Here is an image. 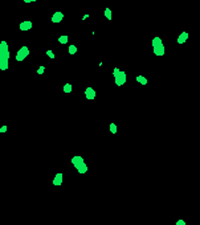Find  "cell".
<instances>
[{"mask_svg":"<svg viewBox=\"0 0 200 225\" xmlns=\"http://www.w3.org/2000/svg\"><path fill=\"white\" fill-rule=\"evenodd\" d=\"M0 56H3V57H7L9 58V49H8V44L7 41H1L0 42Z\"/></svg>","mask_w":200,"mask_h":225,"instance_id":"5b68a950","label":"cell"},{"mask_svg":"<svg viewBox=\"0 0 200 225\" xmlns=\"http://www.w3.org/2000/svg\"><path fill=\"white\" fill-rule=\"evenodd\" d=\"M199 1H200V0H199Z\"/></svg>","mask_w":200,"mask_h":225,"instance_id":"7402d4cb","label":"cell"},{"mask_svg":"<svg viewBox=\"0 0 200 225\" xmlns=\"http://www.w3.org/2000/svg\"><path fill=\"white\" fill-rule=\"evenodd\" d=\"M62 19H64V13L62 12H54L53 13V16H52V23H54V24H57V23H60V21H62Z\"/></svg>","mask_w":200,"mask_h":225,"instance_id":"ba28073f","label":"cell"},{"mask_svg":"<svg viewBox=\"0 0 200 225\" xmlns=\"http://www.w3.org/2000/svg\"><path fill=\"white\" fill-rule=\"evenodd\" d=\"M72 164L74 166V168L77 169L78 174H86V172H88V166H86V163H85L82 156H80V155L73 156Z\"/></svg>","mask_w":200,"mask_h":225,"instance_id":"6da1fadb","label":"cell"},{"mask_svg":"<svg viewBox=\"0 0 200 225\" xmlns=\"http://www.w3.org/2000/svg\"><path fill=\"white\" fill-rule=\"evenodd\" d=\"M176 225H186V221H184V220H178V221H176Z\"/></svg>","mask_w":200,"mask_h":225,"instance_id":"d6986e66","label":"cell"},{"mask_svg":"<svg viewBox=\"0 0 200 225\" xmlns=\"http://www.w3.org/2000/svg\"><path fill=\"white\" fill-rule=\"evenodd\" d=\"M24 3H35V1H37V0H23Z\"/></svg>","mask_w":200,"mask_h":225,"instance_id":"44dd1931","label":"cell"},{"mask_svg":"<svg viewBox=\"0 0 200 225\" xmlns=\"http://www.w3.org/2000/svg\"><path fill=\"white\" fill-rule=\"evenodd\" d=\"M152 44V49H154V54L160 57V56H164V44H163L162 39L160 37H154L151 41Z\"/></svg>","mask_w":200,"mask_h":225,"instance_id":"7a4b0ae2","label":"cell"},{"mask_svg":"<svg viewBox=\"0 0 200 225\" xmlns=\"http://www.w3.org/2000/svg\"><path fill=\"white\" fill-rule=\"evenodd\" d=\"M105 16H106L107 20H111V9H110V8H106V9H105Z\"/></svg>","mask_w":200,"mask_h":225,"instance_id":"4fadbf2b","label":"cell"},{"mask_svg":"<svg viewBox=\"0 0 200 225\" xmlns=\"http://www.w3.org/2000/svg\"><path fill=\"white\" fill-rule=\"evenodd\" d=\"M188 36H189L188 32H181V33L179 34L178 40H176V41H178V44H184V42L188 40Z\"/></svg>","mask_w":200,"mask_h":225,"instance_id":"30bf717a","label":"cell"},{"mask_svg":"<svg viewBox=\"0 0 200 225\" xmlns=\"http://www.w3.org/2000/svg\"><path fill=\"white\" fill-rule=\"evenodd\" d=\"M136 81H138L139 84H142V85H147V82H149L146 77H143V76H138L136 77Z\"/></svg>","mask_w":200,"mask_h":225,"instance_id":"8fae6325","label":"cell"},{"mask_svg":"<svg viewBox=\"0 0 200 225\" xmlns=\"http://www.w3.org/2000/svg\"><path fill=\"white\" fill-rule=\"evenodd\" d=\"M109 129H110V131H111V134H117V124L115 123H110Z\"/></svg>","mask_w":200,"mask_h":225,"instance_id":"5bb4252c","label":"cell"},{"mask_svg":"<svg viewBox=\"0 0 200 225\" xmlns=\"http://www.w3.org/2000/svg\"><path fill=\"white\" fill-rule=\"evenodd\" d=\"M113 77H114V81L117 86H122V85L126 84V79H127V76H126V71L121 70L118 68H114L113 70Z\"/></svg>","mask_w":200,"mask_h":225,"instance_id":"3957f363","label":"cell"},{"mask_svg":"<svg viewBox=\"0 0 200 225\" xmlns=\"http://www.w3.org/2000/svg\"><path fill=\"white\" fill-rule=\"evenodd\" d=\"M96 95H97V93H96V90L93 89V87H86L85 89V97H86V99H94L96 98Z\"/></svg>","mask_w":200,"mask_h":225,"instance_id":"8992f818","label":"cell"},{"mask_svg":"<svg viewBox=\"0 0 200 225\" xmlns=\"http://www.w3.org/2000/svg\"><path fill=\"white\" fill-rule=\"evenodd\" d=\"M32 26H33L32 21L27 20V21H23V23H20L19 28H20V31H29V29H32Z\"/></svg>","mask_w":200,"mask_h":225,"instance_id":"52a82bcc","label":"cell"},{"mask_svg":"<svg viewBox=\"0 0 200 225\" xmlns=\"http://www.w3.org/2000/svg\"><path fill=\"white\" fill-rule=\"evenodd\" d=\"M44 71H45V66H40L37 69V74H44Z\"/></svg>","mask_w":200,"mask_h":225,"instance_id":"ac0fdd59","label":"cell"},{"mask_svg":"<svg viewBox=\"0 0 200 225\" xmlns=\"http://www.w3.org/2000/svg\"><path fill=\"white\" fill-rule=\"evenodd\" d=\"M59 42L60 44H66L68 42V36H60L59 37Z\"/></svg>","mask_w":200,"mask_h":225,"instance_id":"9a60e30c","label":"cell"},{"mask_svg":"<svg viewBox=\"0 0 200 225\" xmlns=\"http://www.w3.org/2000/svg\"><path fill=\"white\" fill-rule=\"evenodd\" d=\"M28 56H29V48L21 46L16 53V61H24Z\"/></svg>","mask_w":200,"mask_h":225,"instance_id":"277c9868","label":"cell"},{"mask_svg":"<svg viewBox=\"0 0 200 225\" xmlns=\"http://www.w3.org/2000/svg\"><path fill=\"white\" fill-rule=\"evenodd\" d=\"M7 131V126H1L0 127V132H6Z\"/></svg>","mask_w":200,"mask_h":225,"instance_id":"ffe728a7","label":"cell"},{"mask_svg":"<svg viewBox=\"0 0 200 225\" xmlns=\"http://www.w3.org/2000/svg\"><path fill=\"white\" fill-rule=\"evenodd\" d=\"M77 53V46L76 45H69V54H76Z\"/></svg>","mask_w":200,"mask_h":225,"instance_id":"7c38bea8","label":"cell"},{"mask_svg":"<svg viewBox=\"0 0 200 225\" xmlns=\"http://www.w3.org/2000/svg\"><path fill=\"white\" fill-rule=\"evenodd\" d=\"M72 91V85L70 84H65L64 85V93H70Z\"/></svg>","mask_w":200,"mask_h":225,"instance_id":"2e32d148","label":"cell"},{"mask_svg":"<svg viewBox=\"0 0 200 225\" xmlns=\"http://www.w3.org/2000/svg\"><path fill=\"white\" fill-rule=\"evenodd\" d=\"M62 181H64V175L62 174H56V176H54L53 179V185H56V187H60V185L62 184Z\"/></svg>","mask_w":200,"mask_h":225,"instance_id":"9c48e42d","label":"cell"},{"mask_svg":"<svg viewBox=\"0 0 200 225\" xmlns=\"http://www.w3.org/2000/svg\"><path fill=\"white\" fill-rule=\"evenodd\" d=\"M46 56H48L49 58H56V56H54V53H53V50H46Z\"/></svg>","mask_w":200,"mask_h":225,"instance_id":"e0dca14e","label":"cell"}]
</instances>
